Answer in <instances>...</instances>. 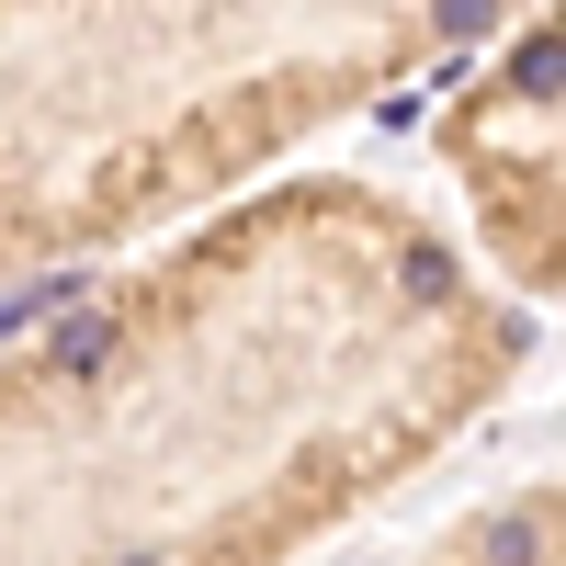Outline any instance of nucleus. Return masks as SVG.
Instances as JSON below:
<instances>
[{"label": "nucleus", "instance_id": "f03ea898", "mask_svg": "<svg viewBox=\"0 0 566 566\" xmlns=\"http://www.w3.org/2000/svg\"><path fill=\"white\" fill-rule=\"evenodd\" d=\"M533 0H0V295L227 205Z\"/></svg>", "mask_w": 566, "mask_h": 566}, {"label": "nucleus", "instance_id": "7ed1b4c3", "mask_svg": "<svg viewBox=\"0 0 566 566\" xmlns=\"http://www.w3.org/2000/svg\"><path fill=\"white\" fill-rule=\"evenodd\" d=\"M431 148L476 205V239L499 261V283L555 295V250H566V159H555V12L533 0V23L510 34V57L488 80H464L431 114Z\"/></svg>", "mask_w": 566, "mask_h": 566}, {"label": "nucleus", "instance_id": "f257e3e1", "mask_svg": "<svg viewBox=\"0 0 566 566\" xmlns=\"http://www.w3.org/2000/svg\"><path fill=\"white\" fill-rule=\"evenodd\" d=\"M533 328L386 181H283L0 352V566H295Z\"/></svg>", "mask_w": 566, "mask_h": 566}]
</instances>
